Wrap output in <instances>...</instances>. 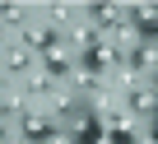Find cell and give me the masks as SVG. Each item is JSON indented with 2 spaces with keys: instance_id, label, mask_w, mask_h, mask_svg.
<instances>
[{
  "instance_id": "obj_12",
  "label": "cell",
  "mask_w": 158,
  "mask_h": 144,
  "mask_svg": "<svg viewBox=\"0 0 158 144\" xmlns=\"http://www.w3.org/2000/svg\"><path fill=\"white\" fill-rule=\"evenodd\" d=\"M0 144H5V121H0Z\"/></svg>"
},
{
  "instance_id": "obj_2",
  "label": "cell",
  "mask_w": 158,
  "mask_h": 144,
  "mask_svg": "<svg viewBox=\"0 0 158 144\" xmlns=\"http://www.w3.org/2000/svg\"><path fill=\"white\" fill-rule=\"evenodd\" d=\"M135 37H144V47L158 42V10H139L135 14Z\"/></svg>"
},
{
  "instance_id": "obj_7",
  "label": "cell",
  "mask_w": 158,
  "mask_h": 144,
  "mask_svg": "<svg viewBox=\"0 0 158 144\" xmlns=\"http://www.w3.org/2000/svg\"><path fill=\"white\" fill-rule=\"evenodd\" d=\"M130 65H135V70H149V65H158V51H153V47H139V51L130 56Z\"/></svg>"
},
{
  "instance_id": "obj_4",
  "label": "cell",
  "mask_w": 158,
  "mask_h": 144,
  "mask_svg": "<svg viewBox=\"0 0 158 144\" xmlns=\"http://www.w3.org/2000/svg\"><path fill=\"white\" fill-rule=\"evenodd\" d=\"M23 135H28V144H51V139H56V130H51L42 116H23Z\"/></svg>"
},
{
  "instance_id": "obj_10",
  "label": "cell",
  "mask_w": 158,
  "mask_h": 144,
  "mask_svg": "<svg viewBox=\"0 0 158 144\" xmlns=\"http://www.w3.org/2000/svg\"><path fill=\"white\" fill-rule=\"evenodd\" d=\"M93 19H98V23H116V10H112V5H98Z\"/></svg>"
},
{
  "instance_id": "obj_5",
  "label": "cell",
  "mask_w": 158,
  "mask_h": 144,
  "mask_svg": "<svg viewBox=\"0 0 158 144\" xmlns=\"http://www.w3.org/2000/svg\"><path fill=\"white\" fill-rule=\"evenodd\" d=\"M42 70H47V79H65V75H70V56H65V51H47Z\"/></svg>"
},
{
  "instance_id": "obj_1",
  "label": "cell",
  "mask_w": 158,
  "mask_h": 144,
  "mask_svg": "<svg viewBox=\"0 0 158 144\" xmlns=\"http://www.w3.org/2000/svg\"><path fill=\"white\" fill-rule=\"evenodd\" d=\"M116 60H121V51H116V47H102V42H93V47L84 51V75H93V79H98L102 70H107V65H116Z\"/></svg>"
},
{
  "instance_id": "obj_9",
  "label": "cell",
  "mask_w": 158,
  "mask_h": 144,
  "mask_svg": "<svg viewBox=\"0 0 158 144\" xmlns=\"http://www.w3.org/2000/svg\"><path fill=\"white\" fill-rule=\"evenodd\" d=\"M107 144H139V139L126 130V121H116V125H112V135H107Z\"/></svg>"
},
{
  "instance_id": "obj_11",
  "label": "cell",
  "mask_w": 158,
  "mask_h": 144,
  "mask_svg": "<svg viewBox=\"0 0 158 144\" xmlns=\"http://www.w3.org/2000/svg\"><path fill=\"white\" fill-rule=\"evenodd\" d=\"M10 65L14 70H28V51H10Z\"/></svg>"
},
{
  "instance_id": "obj_6",
  "label": "cell",
  "mask_w": 158,
  "mask_h": 144,
  "mask_svg": "<svg viewBox=\"0 0 158 144\" xmlns=\"http://www.w3.org/2000/svg\"><path fill=\"white\" fill-rule=\"evenodd\" d=\"M74 144H98V121H93V112L74 121Z\"/></svg>"
},
{
  "instance_id": "obj_8",
  "label": "cell",
  "mask_w": 158,
  "mask_h": 144,
  "mask_svg": "<svg viewBox=\"0 0 158 144\" xmlns=\"http://www.w3.org/2000/svg\"><path fill=\"white\" fill-rule=\"evenodd\" d=\"M130 107H135V112H153L158 102H153V93H149V88H135V93H130Z\"/></svg>"
},
{
  "instance_id": "obj_3",
  "label": "cell",
  "mask_w": 158,
  "mask_h": 144,
  "mask_svg": "<svg viewBox=\"0 0 158 144\" xmlns=\"http://www.w3.org/2000/svg\"><path fill=\"white\" fill-rule=\"evenodd\" d=\"M28 47L47 56V51H56V47H60V33H56V28H28Z\"/></svg>"
}]
</instances>
